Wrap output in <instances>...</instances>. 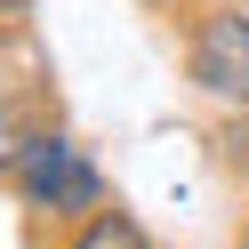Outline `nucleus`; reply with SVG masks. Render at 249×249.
I'll return each mask as SVG.
<instances>
[{"label":"nucleus","instance_id":"4","mask_svg":"<svg viewBox=\"0 0 249 249\" xmlns=\"http://www.w3.org/2000/svg\"><path fill=\"white\" fill-rule=\"evenodd\" d=\"M17 8H33V0H0V17H17Z\"/></svg>","mask_w":249,"mask_h":249},{"label":"nucleus","instance_id":"1","mask_svg":"<svg viewBox=\"0 0 249 249\" xmlns=\"http://www.w3.org/2000/svg\"><path fill=\"white\" fill-rule=\"evenodd\" d=\"M17 185H24V201L49 209V217H89V209H105L97 161H89L72 137H56V129H40V137L17 145Z\"/></svg>","mask_w":249,"mask_h":249},{"label":"nucleus","instance_id":"2","mask_svg":"<svg viewBox=\"0 0 249 249\" xmlns=\"http://www.w3.org/2000/svg\"><path fill=\"white\" fill-rule=\"evenodd\" d=\"M193 89L225 105H249V8H225L193 33Z\"/></svg>","mask_w":249,"mask_h":249},{"label":"nucleus","instance_id":"3","mask_svg":"<svg viewBox=\"0 0 249 249\" xmlns=\"http://www.w3.org/2000/svg\"><path fill=\"white\" fill-rule=\"evenodd\" d=\"M72 249H153V241H145V225H137V217H121V209H89L81 233H72Z\"/></svg>","mask_w":249,"mask_h":249}]
</instances>
